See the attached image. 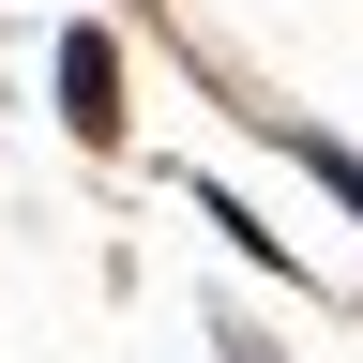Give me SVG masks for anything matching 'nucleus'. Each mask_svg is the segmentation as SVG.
<instances>
[{"instance_id":"1","label":"nucleus","mask_w":363,"mask_h":363,"mask_svg":"<svg viewBox=\"0 0 363 363\" xmlns=\"http://www.w3.org/2000/svg\"><path fill=\"white\" fill-rule=\"evenodd\" d=\"M61 121H76V136H121V45L91 30V16L61 30Z\"/></svg>"},{"instance_id":"2","label":"nucleus","mask_w":363,"mask_h":363,"mask_svg":"<svg viewBox=\"0 0 363 363\" xmlns=\"http://www.w3.org/2000/svg\"><path fill=\"white\" fill-rule=\"evenodd\" d=\"M272 136H288V167H318L348 197V227H363V152H348V136H318V121H272Z\"/></svg>"}]
</instances>
